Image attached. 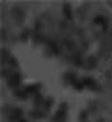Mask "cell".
Segmentation results:
<instances>
[{"label": "cell", "mask_w": 112, "mask_h": 122, "mask_svg": "<svg viewBox=\"0 0 112 122\" xmlns=\"http://www.w3.org/2000/svg\"><path fill=\"white\" fill-rule=\"evenodd\" d=\"M20 122H27V121H26V120H25V119H23V120H21V121H20Z\"/></svg>", "instance_id": "7c38bea8"}, {"label": "cell", "mask_w": 112, "mask_h": 122, "mask_svg": "<svg viewBox=\"0 0 112 122\" xmlns=\"http://www.w3.org/2000/svg\"><path fill=\"white\" fill-rule=\"evenodd\" d=\"M39 88H40V84H32V85H30V86H28L25 91H26L27 92H36Z\"/></svg>", "instance_id": "ba28073f"}, {"label": "cell", "mask_w": 112, "mask_h": 122, "mask_svg": "<svg viewBox=\"0 0 112 122\" xmlns=\"http://www.w3.org/2000/svg\"><path fill=\"white\" fill-rule=\"evenodd\" d=\"M14 94L20 98H26L27 97V92L26 91H17V92H15Z\"/></svg>", "instance_id": "8fae6325"}, {"label": "cell", "mask_w": 112, "mask_h": 122, "mask_svg": "<svg viewBox=\"0 0 112 122\" xmlns=\"http://www.w3.org/2000/svg\"><path fill=\"white\" fill-rule=\"evenodd\" d=\"M63 8H64V9H63L64 14L65 15V17H67L68 19H70V18H71V10H70V6H69L67 3H65Z\"/></svg>", "instance_id": "8992f818"}, {"label": "cell", "mask_w": 112, "mask_h": 122, "mask_svg": "<svg viewBox=\"0 0 112 122\" xmlns=\"http://www.w3.org/2000/svg\"><path fill=\"white\" fill-rule=\"evenodd\" d=\"M87 64H88V68L93 69V68L95 67V65H96V59H95L93 56L88 57V59H87Z\"/></svg>", "instance_id": "9c48e42d"}, {"label": "cell", "mask_w": 112, "mask_h": 122, "mask_svg": "<svg viewBox=\"0 0 112 122\" xmlns=\"http://www.w3.org/2000/svg\"><path fill=\"white\" fill-rule=\"evenodd\" d=\"M49 46H50V48L52 49V51H53L55 53H59L60 48H59V46H58L55 42H50V43H49Z\"/></svg>", "instance_id": "30bf717a"}, {"label": "cell", "mask_w": 112, "mask_h": 122, "mask_svg": "<svg viewBox=\"0 0 112 122\" xmlns=\"http://www.w3.org/2000/svg\"><path fill=\"white\" fill-rule=\"evenodd\" d=\"M11 15L13 16L14 20L18 23H21L24 18H25V13H24V10L22 8L16 6V7H13L11 9Z\"/></svg>", "instance_id": "6da1fadb"}, {"label": "cell", "mask_w": 112, "mask_h": 122, "mask_svg": "<svg viewBox=\"0 0 112 122\" xmlns=\"http://www.w3.org/2000/svg\"><path fill=\"white\" fill-rule=\"evenodd\" d=\"M20 82V74L18 72H14L8 78V84L9 87H16Z\"/></svg>", "instance_id": "3957f363"}, {"label": "cell", "mask_w": 112, "mask_h": 122, "mask_svg": "<svg viewBox=\"0 0 112 122\" xmlns=\"http://www.w3.org/2000/svg\"><path fill=\"white\" fill-rule=\"evenodd\" d=\"M83 85H84V86H88V87L91 88V89H96V88H97L95 81H94L92 78L88 77V76H86V77L84 78V80H83Z\"/></svg>", "instance_id": "277c9868"}, {"label": "cell", "mask_w": 112, "mask_h": 122, "mask_svg": "<svg viewBox=\"0 0 112 122\" xmlns=\"http://www.w3.org/2000/svg\"><path fill=\"white\" fill-rule=\"evenodd\" d=\"M22 110L21 109H19V108H14V109H12L10 112H9V113L8 114V117H9V120L10 121V122H14V121H16L19 117H20V115L22 114Z\"/></svg>", "instance_id": "7a4b0ae2"}, {"label": "cell", "mask_w": 112, "mask_h": 122, "mask_svg": "<svg viewBox=\"0 0 112 122\" xmlns=\"http://www.w3.org/2000/svg\"><path fill=\"white\" fill-rule=\"evenodd\" d=\"M29 115H31L34 118H42V117H44V112H42L38 110H33L29 112Z\"/></svg>", "instance_id": "52a82bcc"}, {"label": "cell", "mask_w": 112, "mask_h": 122, "mask_svg": "<svg viewBox=\"0 0 112 122\" xmlns=\"http://www.w3.org/2000/svg\"><path fill=\"white\" fill-rule=\"evenodd\" d=\"M94 22H95V23H99L100 25H102L103 30H106V28H107V20H106L103 16H97V17L94 19Z\"/></svg>", "instance_id": "5b68a950"}]
</instances>
